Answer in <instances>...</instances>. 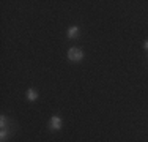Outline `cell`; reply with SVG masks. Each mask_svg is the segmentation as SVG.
<instances>
[{
    "mask_svg": "<svg viewBox=\"0 0 148 142\" xmlns=\"http://www.w3.org/2000/svg\"><path fill=\"white\" fill-rule=\"evenodd\" d=\"M27 97H29V99L30 101H33V99H36V92L33 90V88H29V90H27Z\"/></svg>",
    "mask_w": 148,
    "mask_h": 142,
    "instance_id": "277c9868",
    "label": "cell"
},
{
    "mask_svg": "<svg viewBox=\"0 0 148 142\" xmlns=\"http://www.w3.org/2000/svg\"><path fill=\"white\" fill-rule=\"evenodd\" d=\"M77 33H79V28H77L76 26H74V27H69V30H68V37H69V38H76Z\"/></svg>",
    "mask_w": 148,
    "mask_h": 142,
    "instance_id": "3957f363",
    "label": "cell"
},
{
    "mask_svg": "<svg viewBox=\"0 0 148 142\" xmlns=\"http://www.w3.org/2000/svg\"><path fill=\"white\" fill-rule=\"evenodd\" d=\"M145 49L148 51V41H145Z\"/></svg>",
    "mask_w": 148,
    "mask_h": 142,
    "instance_id": "52a82bcc",
    "label": "cell"
},
{
    "mask_svg": "<svg viewBox=\"0 0 148 142\" xmlns=\"http://www.w3.org/2000/svg\"><path fill=\"white\" fill-rule=\"evenodd\" d=\"M6 134H8V133H6V130H2V131H0V141H5V139H6Z\"/></svg>",
    "mask_w": 148,
    "mask_h": 142,
    "instance_id": "5b68a950",
    "label": "cell"
},
{
    "mask_svg": "<svg viewBox=\"0 0 148 142\" xmlns=\"http://www.w3.org/2000/svg\"><path fill=\"white\" fill-rule=\"evenodd\" d=\"M60 126H62V120H60V117L54 115L51 119V130H60Z\"/></svg>",
    "mask_w": 148,
    "mask_h": 142,
    "instance_id": "7a4b0ae2",
    "label": "cell"
},
{
    "mask_svg": "<svg viewBox=\"0 0 148 142\" xmlns=\"http://www.w3.org/2000/svg\"><path fill=\"white\" fill-rule=\"evenodd\" d=\"M5 125H6V119L2 115V119H0V126H2V130H5Z\"/></svg>",
    "mask_w": 148,
    "mask_h": 142,
    "instance_id": "8992f818",
    "label": "cell"
},
{
    "mask_svg": "<svg viewBox=\"0 0 148 142\" xmlns=\"http://www.w3.org/2000/svg\"><path fill=\"white\" fill-rule=\"evenodd\" d=\"M68 59L73 60V62H79V60L84 59V52L80 51V49H77V48H71L68 51Z\"/></svg>",
    "mask_w": 148,
    "mask_h": 142,
    "instance_id": "6da1fadb",
    "label": "cell"
}]
</instances>
